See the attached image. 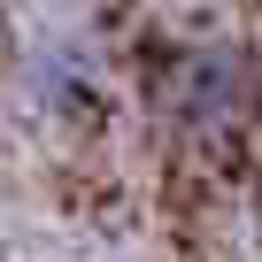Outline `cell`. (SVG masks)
Listing matches in <instances>:
<instances>
[{"mask_svg": "<svg viewBox=\"0 0 262 262\" xmlns=\"http://www.w3.org/2000/svg\"><path fill=\"white\" fill-rule=\"evenodd\" d=\"M231 93H239V70L231 62H216V54H201V62H185V108L208 123V116H231Z\"/></svg>", "mask_w": 262, "mask_h": 262, "instance_id": "1", "label": "cell"}]
</instances>
